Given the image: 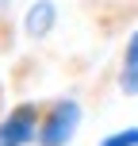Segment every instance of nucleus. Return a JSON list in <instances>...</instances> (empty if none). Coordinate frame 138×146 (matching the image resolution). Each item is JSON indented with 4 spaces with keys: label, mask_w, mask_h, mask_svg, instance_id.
<instances>
[{
    "label": "nucleus",
    "mask_w": 138,
    "mask_h": 146,
    "mask_svg": "<svg viewBox=\"0 0 138 146\" xmlns=\"http://www.w3.org/2000/svg\"><path fill=\"white\" fill-rule=\"evenodd\" d=\"M81 119H85V108H81L77 96H54V100H42V119H38V146H69L81 131Z\"/></svg>",
    "instance_id": "1"
},
{
    "label": "nucleus",
    "mask_w": 138,
    "mask_h": 146,
    "mask_svg": "<svg viewBox=\"0 0 138 146\" xmlns=\"http://www.w3.org/2000/svg\"><path fill=\"white\" fill-rule=\"evenodd\" d=\"M42 100H19L0 119V146H38Z\"/></svg>",
    "instance_id": "2"
},
{
    "label": "nucleus",
    "mask_w": 138,
    "mask_h": 146,
    "mask_svg": "<svg viewBox=\"0 0 138 146\" xmlns=\"http://www.w3.org/2000/svg\"><path fill=\"white\" fill-rule=\"evenodd\" d=\"M23 35L31 38V42H42V38H50L54 31H58V4L54 0H31L27 12H23L19 19Z\"/></svg>",
    "instance_id": "3"
},
{
    "label": "nucleus",
    "mask_w": 138,
    "mask_h": 146,
    "mask_svg": "<svg viewBox=\"0 0 138 146\" xmlns=\"http://www.w3.org/2000/svg\"><path fill=\"white\" fill-rule=\"evenodd\" d=\"M119 92L138 96V27L127 35L123 42V58H119Z\"/></svg>",
    "instance_id": "4"
},
{
    "label": "nucleus",
    "mask_w": 138,
    "mask_h": 146,
    "mask_svg": "<svg viewBox=\"0 0 138 146\" xmlns=\"http://www.w3.org/2000/svg\"><path fill=\"white\" fill-rule=\"evenodd\" d=\"M96 146H138V127H119V131L104 135Z\"/></svg>",
    "instance_id": "5"
},
{
    "label": "nucleus",
    "mask_w": 138,
    "mask_h": 146,
    "mask_svg": "<svg viewBox=\"0 0 138 146\" xmlns=\"http://www.w3.org/2000/svg\"><path fill=\"white\" fill-rule=\"evenodd\" d=\"M8 15H12V0H0V31L8 27Z\"/></svg>",
    "instance_id": "6"
}]
</instances>
